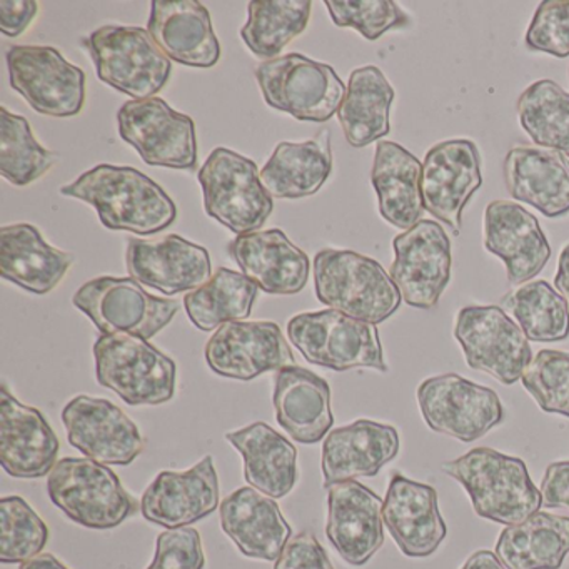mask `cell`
<instances>
[{
	"label": "cell",
	"mask_w": 569,
	"mask_h": 569,
	"mask_svg": "<svg viewBox=\"0 0 569 569\" xmlns=\"http://www.w3.org/2000/svg\"><path fill=\"white\" fill-rule=\"evenodd\" d=\"M389 276L406 305L432 309L451 281V241L439 222L421 219L392 241Z\"/></svg>",
	"instance_id": "cell-15"
},
{
	"label": "cell",
	"mask_w": 569,
	"mask_h": 569,
	"mask_svg": "<svg viewBox=\"0 0 569 569\" xmlns=\"http://www.w3.org/2000/svg\"><path fill=\"white\" fill-rule=\"evenodd\" d=\"M555 286L559 295L565 298L569 309V244L559 254L558 272H556Z\"/></svg>",
	"instance_id": "cell-51"
},
{
	"label": "cell",
	"mask_w": 569,
	"mask_h": 569,
	"mask_svg": "<svg viewBox=\"0 0 569 569\" xmlns=\"http://www.w3.org/2000/svg\"><path fill=\"white\" fill-rule=\"evenodd\" d=\"M38 14L36 0H0V31L8 38H19L31 28Z\"/></svg>",
	"instance_id": "cell-48"
},
{
	"label": "cell",
	"mask_w": 569,
	"mask_h": 569,
	"mask_svg": "<svg viewBox=\"0 0 569 569\" xmlns=\"http://www.w3.org/2000/svg\"><path fill=\"white\" fill-rule=\"evenodd\" d=\"M19 569H69L68 566L62 565L54 555L51 552H42L29 561L22 562Z\"/></svg>",
	"instance_id": "cell-52"
},
{
	"label": "cell",
	"mask_w": 569,
	"mask_h": 569,
	"mask_svg": "<svg viewBox=\"0 0 569 569\" xmlns=\"http://www.w3.org/2000/svg\"><path fill=\"white\" fill-rule=\"evenodd\" d=\"M455 338L466 365L511 386L531 365L528 338L498 306H468L456 315Z\"/></svg>",
	"instance_id": "cell-12"
},
{
	"label": "cell",
	"mask_w": 569,
	"mask_h": 569,
	"mask_svg": "<svg viewBox=\"0 0 569 569\" xmlns=\"http://www.w3.org/2000/svg\"><path fill=\"white\" fill-rule=\"evenodd\" d=\"M72 302L101 335H131L146 341L161 332L179 311L178 302L149 295L136 279L111 276L86 282Z\"/></svg>",
	"instance_id": "cell-10"
},
{
	"label": "cell",
	"mask_w": 569,
	"mask_h": 569,
	"mask_svg": "<svg viewBox=\"0 0 569 569\" xmlns=\"http://www.w3.org/2000/svg\"><path fill=\"white\" fill-rule=\"evenodd\" d=\"M229 254L242 274L268 295H298L308 284V254L292 244L281 229L238 236L229 244Z\"/></svg>",
	"instance_id": "cell-27"
},
{
	"label": "cell",
	"mask_w": 569,
	"mask_h": 569,
	"mask_svg": "<svg viewBox=\"0 0 569 569\" xmlns=\"http://www.w3.org/2000/svg\"><path fill=\"white\" fill-rule=\"evenodd\" d=\"M502 178L509 196L538 209L546 218L569 212V161L538 146H516L506 154Z\"/></svg>",
	"instance_id": "cell-28"
},
{
	"label": "cell",
	"mask_w": 569,
	"mask_h": 569,
	"mask_svg": "<svg viewBox=\"0 0 569 569\" xmlns=\"http://www.w3.org/2000/svg\"><path fill=\"white\" fill-rule=\"evenodd\" d=\"M206 556L198 529H168L158 536L156 555L148 569H204Z\"/></svg>",
	"instance_id": "cell-46"
},
{
	"label": "cell",
	"mask_w": 569,
	"mask_h": 569,
	"mask_svg": "<svg viewBox=\"0 0 569 569\" xmlns=\"http://www.w3.org/2000/svg\"><path fill=\"white\" fill-rule=\"evenodd\" d=\"M401 441L395 426L358 419L332 429L322 445L325 488L356 478H372L398 456Z\"/></svg>",
	"instance_id": "cell-26"
},
{
	"label": "cell",
	"mask_w": 569,
	"mask_h": 569,
	"mask_svg": "<svg viewBox=\"0 0 569 569\" xmlns=\"http://www.w3.org/2000/svg\"><path fill=\"white\" fill-rule=\"evenodd\" d=\"M519 124L538 148L569 158V94L555 81L542 79L518 99Z\"/></svg>",
	"instance_id": "cell-40"
},
{
	"label": "cell",
	"mask_w": 569,
	"mask_h": 569,
	"mask_svg": "<svg viewBox=\"0 0 569 569\" xmlns=\"http://www.w3.org/2000/svg\"><path fill=\"white\" fill-rule=\"evenodd\" d=\"M521 382L542 411L569 418V352L542 349Z\"/></svg>",
	"instance_id": "cell-43"
},
{
	"label": "cell",
	"mask_w": 569,
	"mask_h": 569,
	"mask_svg": "<svg viewBox=\"0 0 569 569\" xmlns=\"http://www.w3.org/2000/svg\"><path fill=\"white\" fill-rule=\"evenodd\" d=\"M311 8L309 0H251L248 22L241 29L242 41L252 54L274 61L308 29Z\"/></svg>",
	"instance_id": "cell-38"
},
{
	"label": "cell",
	"mask_w": 569,
	"mask_h": 569,
	"mask_svg": "<svg viewBox=\"0 0 569 569\" xmlns=\"http://www.w3.org/2000/svg\"><path fill=\"white\" fill-rule=\"evenodd\" d=\"M204 356L216 375L238 381L296 366L281 328L271 321L226 322L209 339Z\"/></svg>",
	"instance_id": "cell-18"
},
{
	"label": "cell",
	"mask_w": 569,
	"mask_h": 569,
	"mask_svg": "<svg viewBox=\"0 0 569 569\" xmlns=\"http://www.w3.org/2000/svg\"><path fill=\"white\" fill-rule=\"evenodd\" d=\"M126 266L129 276L166 296L191 292L212 278L208 249L178 234L128 241Z\"/></svg>",
	"instance_id": "cell-19"
},
{
	"label": "cell",
	"mask_w": 569,
	"mask_h": 569,
	"mask_svg": "<svg viewBox=\"0 0 569 569\" xmlns=\"http://www.w3.org/2000/svg\"><path fill=\"white\" fill-rule=\"evenodd\" d=\"M528 341L558 342L569 338V309L565 298L546 281L528 282L501 299Z\"/></svg>",
	"instance_id": "cell-39"
},
{
	"label": "cell",
	"mask_w": 569,
	"mask_h": 569,
	"mask_svg": "<svg viewBox=\"0 0 569 569\" xmlns=\"http://www.w3.org/2000/svg\"><path fill=\"white\" fill-rule=\"evenodd\" d=\"M529 51L546 52L558 59L569 56V0H545L536 9L526 31Z\"/></svg>",
	"instance_id": "cell-45"
},
{
	"label": "cell",
	"mask_w": 569,
	"mask_h": 569,
	"mask_svg": "<svg viewBox=\"0 0 569 569\" xmlns=\"http://www.w3.org/2000/svg\"><path fill=\"white\" fill-rule=\"evenodd\" d=\"M382 505L356 479L329 486L326 536L348 565L365 566L385 545Z\"/></svg>",
	"instance_id": "cell-21"
},
{
	"label": "cell",
	"mask_w": 569,
	"mask_h": 569,
	"mask_svg": "<svg viewBox=\"0 0 569 569\" xmlns=\"http://www.w3.org/2000/svg\"><path fill=\"white\" fill-rule=\"evenodd\" d=\"M272 405L279 426L301 445H316L331 431V388L326 379L301 366L279 369Z\"/></svg>",
	"instance_id": "cell-30"
},
{
	"label": "cell",
	"mask_w": 569,
	"mask_h": 569,
	"mask_svg": "<svg viewBox=\"0 0 569 569\" xmlns=\"http://www.w3.org/2000/svg\"><path fill=\"white\" fill-rule=\"evenodd\" d=\"M58 435L39 409L0 388V465L12 478L38 479L58 465Z\"/></svg>",
	"instance_id": "cell-20"
},
{
	"label": "cell",
	"mask_w": 569,
	"mask_h": 569,
	"mask_svg": "<svg viewBox=\"0 0 569 569\" xmlns=\"http://www.w3.org/2000/svg\"><path fill=\"white\" fill-rule=\"evenodd\" d=\"M482 186L481 156L469 139L432 146L422 162L425 211L445 222L455 234L462 228V211Z\"/></svg>",
	"instance_id": "cell-16"
},
{
	"label": "cell",
	"mask_w": 569,
	"mask_h": 569,
	"mask_svg": "<svg viewBox=\"0 0 569 569\" xmlns=\"http://www.w3.org/2000/svg\"><path fill=\"white\" fill-rule=\"evenodd\" d=\"M421 162L408 149L398 142H378L371 182L378 194L379 214L395 228L408 231L421 221Z\"/></svg>",
	"instance_id": "cell-32"
},
{
	"label": "cell",
	"mask_w": 569,
	"mask_h": 569,
	"mask_svg": "<svg viewBox=\"0 0 569 569\" xmlns=\"http://www.w3.org/2000/svg\"><path fill=\"white\" fill-rule=\"evenodd\" d=\"M119 136L148 166L194 171L198 168L196 126L164 99L129 101L118 112Z\"/></svg>",
	"instance_id": "cell-13"
},
{
	"label": "cell",
	"mask_w": 569,
	"mask_h": 569,
	"mask_svg": "<svg viewBox=\"0 0 569 569\" xmlns=\"http://www.w3.org/2000/svg\"><path fill=\"white\" fill-rule=\"evenodd\" d=\"M222 531L242 555L261 561H276L292 529L274 499L258 489L241 488L219 506Z\"/></svg>",
	"instance_id": "cell-29"
},
{
	"label": "cell",
	"mask_w": 569,
	"mask_h": 569,
	"mask_svg": "<svg viewBox=\"0 0 569 569\" xmlns=\"http://www.w3.org/2000/svg\"><path fill=\"white\" fill-rule=\"evenodd\" d=\"M48 539V525L24 498L0 499V561L22 565L42 555Z\"/></svg>",
	"instance_id": "cell-42"
},
{
	"label": "cell",
	"mask_w": 569,
	"mask_h": 569,
	"mask_svg": "<svg viewBox=\"0 0 569 569\" xmlns=\"http://www.w3.org/2000/svg\"><path fill=\"white\" fill-rule=\"evenodd\" d=\"M468 491L476 515L499 525L515 526L536 515L542 506L528 466L516 456L491 448H475L442 465Z\"/></svg>",
	"instance_id": "cell-2"
},
{
	"label": "cell",
	"mask_w": 569,
	"mask_h": 569,
	"mask_svg": "<svg viewBox=\"0 0 569 569\" xmlns=\"http://www.w3.org/2000/svg\"><path fill=\"white\" fill-rule=\"evenodd\" d=\"M326 8L338 28L356 29L368 41L411 24L409 16L391 0H326Z\"/></svg>",
	"instance_id": "cell-44"
},
{
	"label": "cell",
	"mask_w": 569,
	"mask_h": 569,
	"mask_svg": "<svg viewBox=\"0 0 569 569\" xmlns=\"http://www.w3.org/2000/svg\"><path fill=\"white\" fill-rule=\"evenodd\" d=\"M258 291L248 276L219 268L204 286L186 295V312L201 331H218L226 322L248 319Z\"/></svg>",
	"instance_id": "cell-37"
},
{
	"label": "cell",
	"mask_w": 569,
	"mask_h": 569,
	"mask_svg": "<svg viewBox=\"0 0 569 569\" xmlns=\"http://www.w3.org/2000/svg\"><path fill=\"white\" fill-rule=\"evenodd\" d=\"M389 535L408 558H428L448 536L439 512L438 491L426 482L412 481L395 472L382 505Z\"/></svg>",
	"instance_id": "cell-23"
},
{
	"label": "cell",
	"mask_w": 569,
	"mask_h": 569,
	"mask_svg": "<svg viewBox=\"0 0 569 569\" xmlns=\"http://www.w3.org/2000/svg\"><path fill=\"white\" fill-rule=\"evenodd\" d=\"M218 506L219 479L212 456H206L189 471L159 472L141 499L142 516L168 529L194 525Z\"/></svg>",
	"instance_id": "cell-22"
},
{
	"label": "cell",
	"mask_w": 569,
	"mask_h": 569,
	"mask_svg": "<svg viewBox=\"0 0 569 569\" xmlns=\"http://www.w3.org/2000/svg\"><path fill=\"white\" fill-rule=\"evenodd\" d=\"M395 98V89L381 69L366 66L351 72L338 119L352 148H366L389 134Z\"/></svg>",
	"instance_id": "cell-35"
},
{
	"label": "cell",
	"mask_w": 569,
	"mask_h": 569,
	"mask_svg": "<svg viewBox=\"0 0 569 569\" xmlns=\"http://www.w3.org/2000/svg\"><path fill=\"white\" fill-rule=\"evenodd\" d=\"M209 218L234 234L258 232L271 218L274 202L261 182V171L251 159L218 148L198 174Z\"/></svg>",
	"instance_id": "cell-7"
},
{
	"label": "cell",
	"mask_w": 569,
	"mask_h": 569,
	"mask_svg": "<svg viewBox=\"0 0 569 569\" xmlns=\"http://www.w3.org/2000/svg\"><path fill=\"white\" fill-rule=\"evenodd\" d=\"M288 338L309 365L388 372L378 328L335 309L295 316L288 322Z\"/></svg>",
	"instance_id": "cell-8"
},
{
	"label": "cell",
	"mask_w": 569,
	"mask_h": 569,
	"mask_svg": "<svg viewBox=\"0 0 569 569\" xmlns=\"http://www.w3.org/2000/svg\"><path fill=\"white\" fill-rule=\"evenodd\" d=\"M98 78L132 101L156 98L168 84L172 62L149 31L132 26H104L84 41Z\"/></svg>",
	"instance_id": "cell-6"
},
{
	"label": "cell",
	"mask_w": 569,
	"mask_h": 569,
	"mask_svg": "<svg viewBox=\"0 0 569 569\" xmlns=\"http://www.w3.org/2000/svg\"><path fill=\"white\" fill-rule=\"evenodd\" d=\"M316 296L322 305L369 325L388 321L401 292L381 264L345 249H322L315 258Z\"/></svg>",
	"instance_id": "cell-3"
},
{
	"label": "cell",
	"mask_w": 569,
	"mask_h": 569,
	"mask_svg": "<svg viewBox=\"0 0 569 569\" xmlns=\"http://www.w3.org/2000/svg\"><path fill=\"white\" fill-rule=\"evenodd\" d=\"M226 439L244 459V478L251 488L269 498H284L298 481V449L289 439L266 425L228 432Z\"/></svg>",
	"instance_id": "cell-33"
},
{
	"label": "cell",
	"mask_w": 569,
	"mask_h": 569,
	"mask_svg": "<svg viewBox=\"0 0 569 569\" xmlns=\"http://www.w3.org/2000/svg\"><path fill=\"white\" fill-rule=\"evenodd\" d=\"M332 171L331 132L319 131L305 142H281L261 169V182L272 198L316 194Z\"/></svg>",
	"instance_id": "cell-34"
},
{
	"label": "cell",
	"mask_w": 569,
	"mask_h": 569,
	"mask_svg": "<svg viewBox=\"0 0 569 569\" xmlns=\"http://www.w3.org/2000/svg\"><path fill=\"white\" fill-rule=\"evenodd\" d=\"M568 74H569V69H568Z\"/></svg>",
	"instance_id": "cell-53"
},
{
	"label": "cell",
	"mask_w": 569,
	"mask_h": 569,
	"mask_svg": "<svg viewBox=\"0 0 569 569\" xmlns=\"http://www.w3.org/2000/svg\"><path fill=\"white\" fill-rule=\"evenodd\" d=\"M62 425L72 448L106 466H128L144 451L136 422L108 399L78 396L66 405Z\"/></svg>",
	"instance_id": "cell-17"
},
{
	"label": "cell",
	"mask_w": 569,
	"mask_h": 569,
	"mask_svg": "<svg viewBox=\"0 0 569 569\" xmlns=\"http://www.w3.org/2000/svg\"><path fill=\"white\" fill-rule=\"evenodd\" d=\"M72 262V254L52 248L28 222L0 229V274L26 291L39 296L54 291Z\"/></svg>",
	"instance_id": "cell-31"
},
{
	"label": "cell",
	"mask_w": 569,
	"mask_h": 569,
	"mask_svg": "<svg viewBox=\"0 0 569 569\" xmlns=\"http://www.w3.org/2000/svg\"><path fill=\"white\" fill-rule=\"evenodd\" d=\"M274 569H335V566L318 538L311 531H302L286 542Z\"/></svg>",
	"instance_id": "cell-47"
},
{
	"label": "cell",
	"mask_w": 569,
	"mask_h": 569,
	"mask_svg": "<svg viewBox=\"0 0 569 569\" xmlns=\"http://www.w3.org/2000/svg\"><path fill=\"white\" fill-rule=\"evenodd\" d=\"M426 425L458 441H478L505 421L501 399L486 386L448 372L426 379L416 391Z\"/></svg>",
	"instance_id": "cell-11"
},
{
	"label": "cell",
	"mask_w": 569,
	"mask_h": 569,
	"mask_svg": "<svg viewBox=\"0 0 569 569\" xmlns=\"http://www.w3.org/2000/svg\"><path fill=\"white\" fill-rule=\"evenodd\" d=\"M148 31L171 61L189 68H214L221 46L208 9L196 0H154Z\"/></svg>",
	"instance_id": "cell-25"
},
{
	"label": "cell",
	"mask_w": 569,
	"mask_h": 569,
	"mask_svg": "<svg viewBox=\"0 0 569 569\" xmlns=\"http://www.w3.org/2000/svg\"><path fill=\"white\" fill-rule=\"evenodd\" d=\"M256 79L266 104L305 122L329 121L348 91L331 66L301 54L262 62Z\"/></svg>",
	"instance_id": "cell-9"
},
{
	"label": "cell",
	"mask_w": 569,
	"mask_h": 569,
	"mask_svg": "<svg viewBox=\"0 0 569 569\" xmlns=\"http://www.w3.org/2000/svg\"><path fill=\"white\" fill-rule=\"evenodd\" d=\"M54 164V152L36 141L28 119L0 109V174L11 184L29 186Z\"/></svg>",
	"instance_id": "cell-41"
},
{
	"label": "cell",
	"mask_w": 569,
	"mask_h": 569,
	"mask_svg": "<svg viewBox=\"0 0 569 569\" xmlns=\"http://www.w3.org/2000/svg\"><path fill=\"white\" fill-rule=\"evenodd\" d=\"M98 382L129 406H159L176 392L178 368L164 352L131 335H101L94 342Z\"/></svg>",
	"instance_id": "cell-4"
},
{
	"label": "cell",
	"mask_w": 569,
	"mask_h": 569,
	"mask_svg": "<svg viewBox=\"0 0 569 569\" xmlns=\"http://www.w3.org/2000/svg\"><path fill=\"white\" fill-rule=\"evenodd\" d=\"M461 569H508L502 565L501 559L496 556V552L479 549L475 555L466 559Z\"/></svg>",
	"instance_id": "cell-50"
},
{
	"label": "cell",
	"mask_w": 569,
	"mask_h": 569,
	"mask_svg": "<svg viewBox=\"0 0 569 569\" xmlns=\"http://www.w3.org/2000/svg\"><path fill=\"white\" fill-rule=\"evenodd\" d=\"M485 249L506 266L509 284L531 281L548 264L551 248L538 219L511 201H492L485 211Z\"/></svg>",
	"instance_id": "cell-24"
},
{
	"label": "cell",
	"mask_w": 569,
	"mask_h": 569,
	"mask_svg": "<svg viewBox=\"0 0 569 569\" xmlns=\"http://www.w3.org/2000/svg\"><path fill=\"white\" fill-rule=\"evenodd\" d=\"M61 194L91 204L102 226L111 231L152 236L178 218V208L168 192L134 168L96 166L64 186Z\"/></svg>",
	"instance_id": "cell-1"
},
{
	"label": "cell",
	"mask_w": 569,
	"mask_h": 569,
	"mask_svg": "<svg viewBox=\"0 0 569 569\" xmlns=\"http://www.w3.org/2000/svg\"><path fill=\"white\" fill-rule=\"evenodd\" d=\"M48 491L51 501L84 528H118L138 512L119 476L94 459H61L49 475Z\"/></svg>",
	"instance_id": "cell-5"
},
{
	"label": "cell",
	"mask_w": 569,
	"mask_h": 569,
	"mask_svg": "<svg viewBox=\"0 0 569 569\" xmlns=\"http://www.w3.org/2000/svg\"><path fill=\"white\" fill-rule=\"evenodd\" d=\"M495 551L508 569H559L569 555V518L538 511L502 529Z\"/></svg>",
	"instance_id": "cell-36"
},
{
	"label": "cell",
	"mask_w": 569,
	"mask_h": 569,
	"mask_svg": "<svg viewBox=\"0 0 569 569\" xmlns=\"http://www.w3.org/2000/svg\"><path fill=\"white\" fill-rule=\"evenodd\" d=\"M12 89L36 112L72 118L84 109L86 72L49 46H14L8 51Z\"/></svg>",
	"instance_id": "cell-14"
},
{
	"label": "cell",
	"mask_w": 569,
	"mask_h": 569,
	"mask_svg": "<svg viewBox=\"0 0 569 569\" xmlns=\"http://www.w3.org/2000/svg\"><path fill=\"white\" fill-rule=\"evenodd\" d=\"M545 508H569V461L552 462L541 482Z\"/></svg>",
	"instance_id": "cell-49"
}]
</instances>
